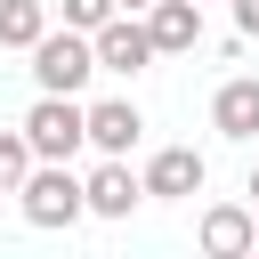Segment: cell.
<instances>
[{
    "label": "cell",
    "instance_id": "obj_1",
    "mask_svg": "<svg viewBox=\"0 0 259 259\" xmlns=\"http://www.w3.org/2000/svg\"><path fill=\"white\" fill-rule=\"evenodd\" d=\"M16 210H24V227L57 235V227L89 219V194H81L73 162H32V170H24V186H16Z\"/></svg>",
    "mask_w": 259,
    "mask_h": 259
},
{
    "label": "cell",
    "instance_id": "obj_2",
    "mask_svg": "<svg viewBox=\"0 0 259 259\" xmlns=\"http://www.w3.org/2000/svg\"><path fill=\"white\" fill-rule=\"evenodd\" d=\"M24 57H32V81H40V89H57V97H81V89H89V73H97V40H89V32H73V24H49Z\"/></svg>",
    "mask_w": 259,
    "mask_h": 259
},
{
    "label": "cell",
    "instance_id": "obj_3",
    "mask_svg": "<svg viewBox=\"0 0 259 259\" xmlns=\"http://www.w3.org/2000/svg\"><path fill=\"white\" fill-rule=\"evenodd\" d=\"M16 130H24L32 162H73V154L89 146V113H81V97H57V89H40V105H32Z\"/></svg>",
    "mask_w": 259,
    "mask_h": 259
},
{
    "label": "cell",
    "instance_id": "obj_4",
    "mask_svg": "<svg viewBox=\"0 0 259 259\" xmlns=\"http://www.w3.org/2000/svg\"><path fill=\"white\" fill-rule=\"evenodd\" d=\"M89 40H97V73H146V65H154V32H146V16H121V8H113Z\"/></svg>",
    "mask_w": 259,
    "mask_h": 259
},
{
    "label": "cell",
    "instance_id": "obj_5",
    "mask_svg": "<svg viewBox=\"0 0 259 259\" xmlns=\"http://www.w3.org/2000/svg\"><path fill=\"white\" fill-rule=\"evenodd\" d=\"M81 194H89V219H130V210L146 202V178H130V154H105V162L81 178Z\"/></svg>",
    "mask_w": 259,
    "mask_h": 259
},
{
    "label": "cell",
    "instance_id": "obj_6",
    "mask_svg": "<svg viewBox=\"0 0 259 259\" xmlns=\"http://www.w3.org/2000/svg\"><path fill=\"white\" fill-rule=\"evenodd\" d=\"M202 178H210V162H202L194 146H162V154L146 162V194H154V202H186V194H202Z\"/></svg>",
    "mask_w": 259,
    "mask_h": 259
},
{
    "label": "cell",
    "instance_id": "obj_7",
    "mask_svg": "<svg viewBox=\"0 0 259 259\" xmlns=\"http://www.w3.org/2000/svg\"><path fill=\"white\" fill-rule=\"evenodd\" d=\"M202 251H210V259H251V251H259V210L210 202V210H202Z\"/></svg>",
    "mask_w": 259,
    "mask_h": 259
},
{
    "label": "cell",
    "instance_id": "obj_8",
    "mask_svg": "<svg viewBox=\"0 0 259 259\" xmlns=\"http://www.w3.org/2000/svg\"><path fill=\"white\" fill-rule=\"evenodd\" d=\"M146 32H154V57L202 49V0H154V8H146Z\"/></svg>",
    "mask_w": 259,
    "mask_h": 259
},
{
    "label": "cell",
    "instance_id": "obj_9",
    "mask_svg": "<svg viewBox=\"0 0 259 259\" xmlns=\"http://www.w3.org/2000/svg\"><path fill=\"white\" fill-rule=\"evenodd\" d=\"M210 130H219V138H235V146H251V138H259V81H251V73L219 81V97H210Z\"/></svg>",
    "mask_w": 259,
    "mask_h": 259
},
{
    "label": "cell",
    "instance_id": "obj_10",
    "mask_svg": "<svg viewBox=\"0 0 259 259\" xmlns=\"http://www.w3.org/2000/svg\"><path fill=\"white\" fill-rule=\"evenodd\" d=\"M81 113H89V146H97V154H130L138 130H146V113H138L130 97H97V105H81Z\"/></svg>",
    "mask_w": 259,
    "mask_h": 259
},
{
    "label": "cell",
    "instance_id": "obj_11",
    "mask_svg": "<svg viewBox=\"0 0 259 259\" xmlns=\"http://www.w3.org/2000/svg\"><path fill=\"white\" fill-rule=\"evenodd\" d=\"M49 32V0H0V49H32Z\"/></svg>",
    "mask_w": 259,
    "mask_h": 259
},
{
    "label": "cell",
    "instance_id": "obj_12",
    "mask_svg": "<svg viewBox=\"0 0 259 259\" xmlns=\"http://www.w3.org/2000/svg\"><path fill=\"white\" fill-rule=\"evenodd\" d=\"M24 170H32L24 130H0V194H16V186H24Z\"/></svg>",
    "mask_w": 259,
    "mask_h": 259
},
{
    "label": "cell",
    "instance_id": "obj_13",
    "mask_svg": "<svg viewBox=\"0 0 259 259\" xmlns=\"http://www.w3.org/2000/svg\"><path fill=\"white\" fill-rule=\"evenodd\" d=\"M57 8H65V24H73V32H97V24L113 16V0H57Z\"/></svg>",
    "mask_w": 259,
    "mask_h": 259
},
{
    "label": "cell",
    "instance_id": "obj_14",
    "mask_svg": "<svg viewBox=\"0 0 259 259\" xmlns=\"http://www.w3.org/2000/svg\"><path fill=\"white\" fill-rule=\"evenodd\" d=\"M235 24H243V32L259 40V0H235Z\"/></svg>",
    "mask_w": 259,
    "mask_h": 259
},
{
    "label": "cell",
    "instance_id": "obj_15",
    "mask_svg": "<svg viewBox=\"0 0 259 259\" xmlns=\"http://www.w3.org/2000/svg\"><path fill=\"white\" fill-rule=\"evenodd\" d=\"M113 8H121V16H146V8H154V0H113Z\"/></svg>",
    "mask_w": 259,
    "mask_h": 259
},
{
    "label": "cell",
    "instance_id": "obj_16",
    "mask_svg": "<svg viewBox=\"0 0 259 259\" xmlns=\"http://www.w3.org/2000/svg\"><path fill=\"white\" fill-rule=\"evenodd\" d=\"M243 194H251V210H259V162H251V186H243Z\"/></svg>",
    "mask_w": 259,
    "mask_h": 259
}]
</instances>
